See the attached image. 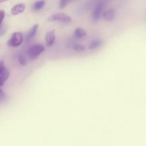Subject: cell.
Instances as JSON below:
<instances>
[{"label": "cell", "instance_id": "cell-1", "mask_svg": "<svg viewBox=\"0 0 146 146\" xmlns=\"http://www.w3.org/2000/svg\"><path fill=\"white\" fill-rule=\"evenodd\" d=\"M44 46L42 44H35L29 47L27 49V56L30 59H36L38 58L42 54L44 51Z\"/></svg>", "mask_w": 146, "mask_h": 146}, {"label": "cell", "instance_id": "cell-2", "mask_svg": "<svg viewBox=\"0 0 146 146\" xmlns=\"http://www.w3.org/2000/svg\"><path fill=\"white\" fill-rule=\"evenodd\" d=\"M105 3V1H99L95 2V4L92 9V20L94 22L98 21L101 16H102Z\"/></svg>", "mask_w": 146, "mask_h": 146}, {"label": "cell", "instance_id": "cell-3", "mask_svg": "<svg viewBox=\"0 0 146 146\" xmlns=\"http://www.w3.org/2000/svg\"><path fill=\"white\" fill-rule=\"evenodd\" d=\"M23 41H24V35L22 33L19 31H16L11 34L7 44L9 46L16 48V47L19 46L22 44Z\"/></svg>", "mask_w": 146, "mask_h": 146}, {"label": "cell", "instance_id": "cell-4", "mask_svg": "<svg viewBox=\"0 0 146 146\" xmlns=\"http://www.w3.org/2000/svg\"><path fill=\"white\" fill-rule=\"evenodd\" d=\"M49 21H59V22L65 23V24H68L72 21V19L70 16L67 15V14H64L62 12H57L55 14H52V15L50 16L48 18Z\"/></svg>", "mask_w": 146, "mask_h": 146}, {"label": "cell", "instance_id": "cell-5", "mask_svg": "<svg viewBox=\"0 0 146 146\" xmlns=\"http://www.w3.org/2000/svg\"><path fill=\"white\" fill-rule=\"evenodd\" d=\"M55 41V31L54 29L49 30L45 35V44L47 47H51Z\"/></svg>", "mask_w": 146, "mask_h": 146}, {"label": "cell", "instance_id": "cell-6", "mask_svg": "<svg viewBox=\"0 0 146 146\" xmlns=\"http://www.w3.org/2000/svg\"><path fill=\"white\" fill-rule=\"evenodd\" d=\"M116 15V11L115 9L110 8L104 10L102 13V18L107 21H112L115 19Z\"/></svg>", "mask_w": 146, "mask_h": 146}, {"label": "cell", "instance_id": "cell-7", "mask_svg": "<svg viewBox=\"0 0 146 146\" xmlns=\"http://www.w3.org/2000/svg\"><path fill=\"white\" fill-rule=\"evenodd\" d=\"M26 8L25 4L23 3H19V4H16L14 7L11 8V14L14 16L19 15V14H21L24 11Z\"/></svg>", "mask_w": 146, "mask_h": 146}, {"label": "cell", "instance_id": "cell-8", "mask_svg": "<svg viewBox=\"0 0 146 146\" xmlns=\"http://www.w3.org/2000/svg\"><path fill=\"white\" fill-rule=\"evenodd\" d=\"M38 29H39V24H34V25H33L32 27H31L29 31L28 32H27V34H26V36H25L26 42H29V41H30L34 36H35Z\"/></svg>", "mask_w": 146, "mask_h": 146}, {"label": "cell", "instance_id": "cell-9", "mask_svg": "<svg viewBox=\"0 0 146 146\" xmlns=\"http://www.w3.org/2000/svg\"><path fill=\"white\" fill-rule=\"evenodd\" d=\"M74 37L77 39H81L87 36V31L81 27H77L74 31Z\"/></svg>", "mask_w": 146, "mask_h": 146}, {"label": "cell", "instance_id": "cell-10", "mask_svg": "<svg viewBox=\"0 0 146 146\" xmlns=\"http://www.w3.org/2000/svg\"><path fill=\"white\" fill-rule=\"evenodd\" d=\"M9 71L7 68H5L4 71L0 72V87H2L4 86V84L9 77Z\"/></svg>", "mask_w": 146, "mask_h": 146}, {"label": "cell", "instance_id": "cell-11", "mask_svg": "<svg viewBox=\"0 0 146 146\" xmlns=\"http://www.w3.org/2000/svg\"><path fill=\"white\" fill-rule=\"evenodd\" d=\"M102 44V40L100 39V38H96V39L92 40L90 43L88 48L90 50H94L101 46Z\"/></svg>", "mask_w": 146, "mask_h": 146}, {"label": "cell", "instance_id": "cell-12", "mask_svg": "<svg viewBox=\"0 0 146 146\" xmlns=\"http://www.w3.org/2000/svg\"><path fill=\"white\" fill-rule=\"evenodd\" d=\"M45 1H37L32 4V9L34 10V11H40L41 10L43 7H44L45 5Z\"/></svg>", "mask_w": 146, "mask_h": 146}, {"label": "cell", "instance_id": "cell-13", "mask_svg": "<svg viewBox=\"0 0 146 146\" xmlns=\"http://www.w3.org/2000/svg\"><path fill=\"white\" fill-rule=\"evenodd\" d=\"M73 49L74 51H77V52H82V51H84L85 50V47L82 44H75L73 45Z\"/></svg>", "mask_w": 146, "mask_h": 146}, {"label": "cell", "instance_id": "cell-14", "mask_svg": "<svg viewBox=\"0 0 146 146\" xmlns=\"http://www.w3.org/2000/svg\"><path fill=\"white\" fill-rule=\"evenodd\" d=\"M18 61L21 66H26L27 64V61L26 57L23 54H20L18 57Z\"/></svg>", "mask_w": 146, "mask_h": 146}, {"label": "cell", "instance_id": "cell-15", "mask_svg": "<svg viewBox=\"0 0 146 146\" xmlns=\"http://www.w3.org/2000/svg\"><path fill=\"white\" fill-rule=\"evenodd\" d=\"M69 3H70V1H67V0H61L59 2V7H60V9H64V7L68 5Z\"/></svg>", "mask_w": 146, "mask_h": 146}, {"label": "cell", "instance_id": "cell-16", "mask_svg": "<svg viewBox=\"0 0 146 146\" xmlns=\"http://www.w3.org/2000/svg\"><path fill=\"white\" fill-rule=\"evenodd\" d=\"M4 17H5V12H4V10H0V27H1V24L2 23L3 20H4Z\"/></svg>", "mask_w": 146, "mask_h": 146}, {"label": "cell", "instance_id": "cell-17", "mask_svg": "<svg viewBox=\"0 0 146 146\" xmlns=\"http://www.w3.org/2000/svg\"><path fill=\"white\" fill-rule=\"evenodd\" d=\"M5 68H7V67H6L5 65H4V62H3V61H0V72L4 71Z\"/></svg>", "mask_w": 146, "mask_h": 146}, {"label": "cell", "instance_id": "cell-18", "mask_svg": "<svg viewBox=\"0 0 146 146\" xmlns=\"http://www.w3.org/2000/svg\"><path fill=\"white\" fill-rule=\"evenodd\" d=\"M4 92H3L2 90L0 89V100L2 99L3 97H4Z\"/></svg>", "mask_w": 146, "mask_h": 146}]
</instances>
